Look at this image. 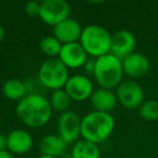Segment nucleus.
<instances>
[{
	"instance_id": "obj_21",
	"label": "nucleus",
	"mask_w": 158,
	"mask_h": 158,
	"mask_svg": "<svg viewBox=\"0 0 158 158\" xmlns=\"http://www.w3.org/2000/svg\"><path fill=\"white\" fill-rule=\"evenodd\" d=\"M139 112L142 118L148 121H154L158 119V101L157 100H148L144 101L139 107Z\"/></svg>"
},
{
	"instance_id": "obj_6",
	"label": "nucleus",
	"mask_w": 158,
	"mask_h": 158,
	"mask_svg": "<svg viewBox=\"0 0 158 158\" xmlns=\"http://www.w3.org/2000/svg\"><path fill=\"white\" fill-rule=\"evenodd\" d=\"M69 14L70 6L65 0H44L40 6L39 19L52 27L68 19Z\"/></svg>"
},
{
	"instance_id": "obj_18",
	"label": "nucleus",
	"mask_w": 158,
	"mask_h": 158,
	"mask_svg": "<svg viewBox=\"0 0 158 158\" xmlns=\"http://www.w3.org/2000/svg\"><path fill=\"white\" fill-rule=\"evenodd\" d=\"M2 92L7 99L11 100V101H16L18 103L28 94V90H27L25 81L15 78L9 79L5 82L2 87Z\"/></svg>"
},
{
	"instance_id": "obj_17",
	"label": "nucleus",
	"mask_w": 158,
	"mask_h": 158,
	"mask_svg": "<svg viewBox=\"0 0 158 158\" xmlns=\"http://www.w3.org/2000/svg\"><path fill=\"white\" fill-rule=\"evenodd\" d=\"M69 156L70 158H101V151L98 144L81 139L74 143Z\"/></svg>"
},
{
	"instance_id": "obj_23",
	"label": "nucleus",
	"mask_w": 158,
	"mask_h": 158,
	"mask_svg": "<svg viewBox=\"0 0 158 158\" xmlns=\"http://www.w3.org/2000/svg\"><path fill=\"white\" fill-rule=\"evenodd\" d=\"M7 146H8L7 135L0 132V151H7Z\"/></svg>"
},
{
	"instance_id": "obj_12",
	"label": "nucleus",
	"mask_w": 158,
	"mask_h": 158,
	"mask_svg": "<svg viewBox=\"0 0 158 158\" xmlns=\"http://www.w3.org/2000/svg\"><path fill=\"white\" fill-rule=\"evenodd\" d=\"M82 27L80 23L74 19H66L63 22L53 27V36L62 44L78 42L82 33Z\"/></svg>"
},
{
	"instance_id": "obj_19",
	"label": "nucleus",
	"mask_w": 158,
	"mask_h": 158,
	"mask_svg": "<svg viewBox=\"0 0 158 158\" xmlns=\"http://www.w3.org/2000/svg\"><path fill=\"white\" fill-rule=\"evenodd\" d=\"M49 102H50V105L53 110H56V112L63 114L65 112H68L70 103H72V99L64 89H60V90L52 91Z\"/></svg>"
},
{
	"instance_id": "obj_26",
	"label": "nucleus",
	"mask_w": 158,
	"mask_h": 158,
	"mask_svg": "<svg viewBox=\"0 0 158 158\" xmlns=\"http://www.w3.org/2000/svg\"><path fill=\"white\" fill-rule=\"evenodd\" d=\"M38 158H56L54 156H51V155H46V154H41Z\"/></svg>"
},
{
	"instance_id": "obj_8",
	"label": "nucleus",
	"mask_w": 158,
	"mask_h": 158,
	"mask_svg": "<svg viewBox=\"0 0 158 158\" xmlns=\"http://www.w3.org/2000/svg\"><path fill=\"white\" fill-rule=\"evenodd\" d=\"M56 128L57 134L67 144L75 143L81 136V118L75 112L68 110L59 116Z\"/></svg>"
},
{
	"instance_id": "obj_4",
	"label": "nucleus",
	"mask_w": 158,
	"mask_h": 158,
	"mask_svg": "<svg viewBox=\"0 0 158 158\" xmlns=\"http://www.w3.org/2000/svg\"><path fill=\"white\" fill-rule=\"evenodd\" d=\"M79 42L88 56L98 59L110 53L112 35L105 27L98 24H91L82 29Z\"/></svg>"
},
{
	"instance_id": "obj_2",
	"label": "nucleus",
	"mask_w": 158,
	"mask_h": 158,
	"mask_svg": "<svg viewBox=\"0 0 158 158\" xmlns=\"http://www.w3.org/2000/svg\"><path fill=\"white\" fill-rule=\"evenodd\" d=\"M115 129V119L110 113L92 110L81 118V136L84 140L99 145L110 136Z\"/></svg>"
},
{
	"instance_id": "obj_3",
	"label": "nucleus",
	"mask_w": 158,
	"mask_h": 158,
	"mask_svg": "<svg viewBox=\"0 0 158 158\" xmlns=\"http://www.w3.org/2000/svg\"><path fill=\"white\" fill-rule=\"evenodd\" d=\"M92 74L100 88L110 90L116 89L123 82L125 75L123 62L112 53H108L95 59Z\"/></svg>"
},
{
	"instance_id": "obj_22",
	"label": "nucleus",
	"mask_w": 158,
	"mask_h": 158,
	"mask_svg": "<svg viewBox=\"0 0 158 158\" xmlns=\"http://www.w3.org/2000/svg\"><path fill=\"white\" fill-rule=\"evenodd\" d=\"M40 6H41V2H37V1H28V2H26V5L24 6L25 13H26L28 16H31V18H35V16H38V18H39Z\"/></svg>"
},
{
	"instance_id": "obj_15",
	"label": "nucleus",
	"mask_w": 158,
	"mask_h": 158,
	"mask_svg": "<svg viewBox=\"0 0 158 158\" xmlns=\"http://www.w3.org/2000/svg\"><path fill=\"white\" fill-rule=\"evenodd\" d=\"M91 106L97 112L110 113L115 110L118 100H117L116 92L110 89L99 88L93 91L90 98Z\"/></svg>"
},
{
	"instance_id": "obj_16",
	"label": "nucleus",
	"mask_w": 158,
	"mask_h": 158,
	"mask_svg": "<svg viewBox=\"0 0 158 158\" xmlns=\"http://www.w3.org/2000/svg\"><path fill=\"white\" fill-rule=\"evenodd\" d=\"M67 145V143L59 134H47L40 141L39 149L41 154L60 158L65 155Z\"/></svg>"
},
{
	"instance_id": "obj_25",
	"label": "nucleus",
	"mask_w": 158,
	"mask_h": 158,
	"mask_svg": "<svg viewBox=\"0 0 158 158\" xmlns=\"http://www.w3.org/2000/svg\"><path fill=\"white\" fill-rule=\"evenodd\" d=\"M3 37H5V29H3L2 25L0 24V42L3 39Z\"/></svg>"
},
{
	"instance_id": "obj_24",
	"label": "nucleus",
	"mask_w": 158,
	"mask_h": 158,
	"mask_svg": "<svg viewBox=\"0 0 158 158\" xmlns=\"http://www.w3.org/2000/svg\"><path fill=\"white\" fill-rule=\"evenodd\" d=\"M0 158H14V156L9 151H0Z\"/></svg>"
},
{
	"instance_id": "obj_7",
	"label": "nucleus",
	"mask_w": 158,
	"mask_h": 158,
	"mask_svg": "<svg viewBox=\"0 0 158 158\" xmlns=\"http://www.w3.org/2000/svg\"><path fill=\"white\" fill-rule=\"evenodd\" d=\"M118 103L128 110H134L142 105L144 102V91L142 87L134 80H123L116 88Z\"/></svg>"
},
{
	"instance_id": "obj_10",
	"label": "nucleus",
	"mask_w": 158,
	"mask_h": 158,
	"mask_svg": "<svg viewBox=\"0 0 158 158\" xmlns=\"http://www.w3.org/2000/svg\"><path fill=\"white\" fill-rule=\"evenodd\" d=\"M136 46V38L133 33L127 29L117 31L112 35L110 53L120 60L134 52Z\"/></svg>"
},
{
	"instance_id": "obj_14",
	"label": "nucleus",
	"mask_w": 158,
	"mask_h": 158,
	"mask_svg": "<svg viewBox=\"0 0 158 158\" xmlns=\"http://www.w3.org/2000/svg\"><path fill=\"white\" fill-rule=\"evenodd\" d=\"M7 151L15 155L26 154L33 148L34 140L28 131L23 129H14L7 135Z\"/></svg>"
},
{
	"instance_id": "obj_1",
	"label": "nucleus",
	"mask_w": 158,
	"mask_h": 158,
	"mask_svg": "<svg viewBox=\"0 0 158 158\" xmlns=\"http://www.w3.org/2000/svg\"><path fill=\"white\" fill-rule=\"evenodd\" d=\"M52 107L49 99L42 94H27L16 104V117L28 128H41L50 121Z\"/></svg>"
},
{
	"instance_id": "obj_5",
	"label": "nucleus",
	"mask_w": 158,
	"mask_h": 158,
	"mask_svg": "<svg viewBox=\"0 0 158 158\" xmlns=\"http://www.w3.org/2000/svg\"><path fill=\"white\" fill-rule=\"evenodd\" d=\"M69 77V69L59 57H52L46 60L40 65L37 78L46 89L55 91L64 89Z\"/></svg>"
},
{
	"instance_id": "obj_13",
	"label": "nucleus",
	"mask_w": 158,
	"mask_h": 158,
	"mask_svg": "<svg viewBox=\"0 0 158 158\" xmlns=\"http://www.w3.org/2000/svg\"><path fill=\"white\" fill-rule=\"evenodd\" d=\"M121 62L123 73L131 78H140L145 76L151 69V62L148 57L140 52H133L121 60Z\"/></svg>"
},
{
	"instance_id": "obj_9",
	"label": "nucleus",
	"mask_w": 158,
	"mask_h": 158,
	"mask_svg": "<svg viewBox=\"0 0 158 158\" xmlns=\"http://www.w3.org/2000/svg\"><path fill=\"white\" fill-rule=\"evenodd\" d=\"M64 90L69 95L72 101L82 102L90 100L94 91V87L92 80L89 77H87L86 75L77 74L68 78Z\"/></svg>"
},
{
	"instance_id": "obj_11",
	"label": "nucleus",
	"mask_w": 158,
	"mask_h": 158,
	"mask_svg": "<svg viewBox=\"0 0 158 158\" xmlns=\"http://www.w3.org/2000/svg\"><path fill=\"white\" fill-rule=\"evenodd\" d=\"M59 60L69 69H76L86 65L88 61V54L80 44V42H73L62 46Z\"/></svg>"
},
{
	"instance_id": "obj_20",
	"label": "nucleus",
	"mask_w": 158,
	"mask_h": 158,
	"mask_svg": "<svg viewBox=\"0 0 158 158\" xmlns=\"http://www.w3.org/2000/svg\"><path fill=\"white\" fill-rule=\"evenodd\" d=\"M63 44L54 37V36H47L40 40V50L44 54L49 56V59L52 57H59V54L61 52V49Z\"/></svg>"
}]
</instances>
